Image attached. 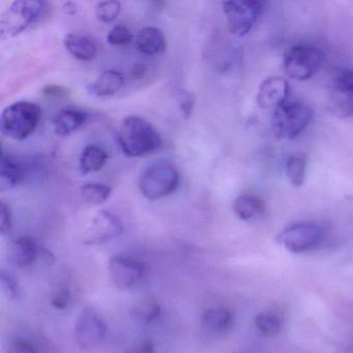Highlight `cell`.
<instances>
[{"label":"cell","instance_id":"1","mask_svg":"<svg viewBox=\"0 0 353 353\" xmlns=\"http://www.w3.org/2000/svg\"><path fill=\"white\" fill-rule=\"evenodd\" d=\"M119 143L125 156L140 158L158 152L163 139L150 121L137 115L123 119L119 132Z\"/></svg>","mask_w":353,"mask_h":353},{"label":"cell","instance_id":"2","mask_svg":"<svg viewBox=\"0 0 353 353\" xmlns=\"http://www.w3.org/2000/svg\"><path fill=\"white\" fill-rule=\"evenodd\" d=\"M42 114V109L36 103L28 101L13 103L1 113V133L16 141L28 139L38 129Z\"/></svg>","mask_w":353,"mask_h":353},{"label":"cell","instance_id":"3","mask_svg":"<svg viewBox=\"0 0 353 353\" xmlns=\"http://www.w3.org/2000/svg\"><path fill=\"white\" fill-rule=\"evenodd\" d=\"M48 3L41 0H17L11 3L0 18V34L12 38L26 32L46 14Z\"/></svg>","mask_w":353,"mask_h":353},{"label":"cell","instance_id":"4","mask_svg":"<svg viewBox=\"0 0 353 353\" xmlns=\"http://www.w3.org/2000/svg\"><path fill=\"white\" fill-rule=\"evenodd\" d=\"M179 185V171L169 163H154L140 175L139 190L148 200L167 197L176 191Z\"/></svg>","mask_w":353,"mask_h":353},{"label":"cell","instance_id":"5","mask_svg":"<svg viewBox=\"0 0 353 353\" xmlns=\"http://www.w3.org/2000/svg\"><path fill=\"white\" fill-rule=\"evenodd\" d=\"M311 108L301 102H287L274 110L272 131L279 139L299 137L312 121Z\"/></svg>","mask_w":353,"mask_h":353},{"label":"cell","instance_id":"6","mask_svg":"<svg viewBox=\"0 0 353 353\" xmlns=\"http://www.w3.org/2000/svg\"><path fill=\"white\" fill-rule=\"evenodd\" d=\"M325 54L312 45H296L289 49L284 57V72L289 79L295 81L309 80L323 67Z\"/></svg>","mask_w":353,"mask_h":353},{"label":"cell","instance_id":"7","mask_svg":"<svg viewBox=\"0 0 353 353\" xmlns=\"http://www.w3.org/2000/svg\"><path fill=\"white\" fill-rule=\"evenodd\" d=\"M263 6V1L258 0H229L223 3L229 30L239 37L249 34L262 13Z\"/></svg>","mask_w":353,"mask_h":353},{"label":"cell","instance_id":"8","mask_svg":"<svg viewBox=\"0 0 353 353\" xmlns=\"http://www.w3.org/2000/svg\"><path fill=\"white\" fill-rule=\"evenodd\" d=\"M324 231L315 223H295L278 235V241L291 253L299 254L316 249L323 241Z\"/></svg>","mask_w":353,"mask_h":353},{"label":"cell","instance_id":"9","mask_svg":"<svg viewBox=\"0 0 353 353\" xmlns=\"http://www.w3.org/2000/svg\"><path fill=\"white\" fill-rule=\"evenodd\" d=\"M145 270L143 262L130 256L117 255L109 262L111 280L121 290H128L138 284L143 278Z\"/></svg>","mask_w":353,"mask_h":353},{"label":"cell","instance_id":"10","mask_svg":"<svg viewBox=\"0 0 353 353\" xmlns=\"http://www.w3.org/2000/svg\"><path fill=\"white\" fill-rule=\"evenodd\" d=\"M106 325L96 311L86 307L78 316L75 324V338L83 349H92L102 343Z\"/></svg>","mask_w":353,"mask_h":353},{"label":"cell","instance_id":"11","mask_svg":"<svg viewBox=\"0 0 353 353\" xmlns=\"http://www.w3.org/2000/svg\"><path fill=\"white\" fill-rule=\"evenodd\" d=\"M123 231V224L115 214L107 210H101L86 229L84 243L88 245H102L119 236Z\"/></svg>","mask_w":353,"mask_h":353},{"label":"cell","instance_id":"12","mask_svg":"<svg viewBox=\"0 0 353 353\" xmlns=\"http://www.w3.org/2000/svg\"><path fill=\"white\" fill-rule=\"evenodd\" d=\"M289 92H290V88L285 78L270 77L260 84L256 102L258 107L263 110H268V109L276 110V108L287 103Z\"/></svg>","mask_w":353,"mask_h":353},{"label":"cell","instance_id":"13","mask_svg":"<svg viewBox=\"0 0 353 353\" xmlns=\"http://www.w3.org/2000/svg\"><path fill=\"white\" fill-rule=\"evenodd\" d=\"M202 327L210 334L222 336L230 332L234 324V316L225 307H212L204 311L201 317Z\"/></svg>","mask_w":353,"mask_h":353},{"label":"cell","instance_id":"14","mask_svg":"<svg viewBox=\"0 0 353 353\" xmlns=\"http://www.w3.org/2000/svg\"><path fill=\"white\" fill-rule=\"evenodd\" d=\"M88 119L85 111L81 109L73 107L63 109L53 119L55 133L61 137L72 135L85 125Z\"/></svg>","mask_w":353,"mask_h":353},{"label":"cell","instance_id":"15","mask_svg":"<svg viewBox=\"0 0 353 353\" xmlns=\"http://www.w3.org/2000/svg\"><path fill=\"white\" fill-rule=\"evenodd\" d=\"M327 109L334 117L339 119H348L353 117L352 88L338 82H334Z\"/></svg>","mask_w":353,"mask_h":353},{"label":"cell","instance_id":"16","mask_svg":"<svg viewBox=\"0 0 353 353\" xmlns=\"http://www.w3.org/2000/svg\"><path fill=\"white\" fill-rule=\"evenodd\" d=\"M24 179L26 172L22 165L15 158L3 152L0 161V191L15 189L23 183Z\"/></svg>","mask_w":353,"mask_h":353},{"label":"cell","instance_id":"17","mask_svg":"<svg viewBox=\"0 0 353 353\" xmlns=\"http://www.w3.org/2000/svg\"><path fill=\"white\" fill-rule=\"evenodd\" d=\"M63 43L68 52L77 61H90L98 57V44L85 34H69Z\"/></svg>","mask_w":353,"mask_h":353},{"label":"cell","instance_id":"18","mask_svg":"<svg viewBox=\"0 0 353 353\" xmlns=\"http://www.w3.org/2000/svg\"><path fill=\"white\" fill-rule=\"evenodd\" d=\"M125 85V78L119 72L106 70L102 72L90 85L88 90L99 98L114 96Z\"/></svg>","mask_w":353,"mask_h":353},{"label":"cell","instance_id":"19","mask_svg":"<svg viewBox=\"0 0 353 353\" xmlns=\"http://www.w3.org/2000/svg\"><path fill=\"white\" fill-rule=\"evenodd\" d=\"M136 45L140 52L148 57L163 54L167 49L166 37L160 28L150 26L138 32Z\"/></svg>","mask_w":353,"mask_h":353},{"label":"cell","instance_id":"20","mask_svg":"<svg viewBox=\"0 0 353 353\" xmlns=\"http://www.w3.org/2000/svg\"><path fill=\"white\" fill-rule=\"evenodd\" d=\"M41 248L30 236H20L12 245V258L19 266H30L36 262Z\"/></svg>","mask_w":353,"mask_h":353},{"label":"cell","instance_id":"21","mask_svg":"<svg viewBox=\"0 0 353 353\" xmlns=\"http://www.w3.org/2000/svg\"><path fill=\"white\" fill-rule=\"evenodd\" d=\"M265 210V204L261 198L255 195L239 196L233 202V212L241 220L250 221L261 216Z\"/></svg>","mask_w":353,"mask_h":353},{"label":"cell","instance_id":"22","mask_svg":"<svg viewBox=\"0 0 353 353\" xmlns=\"http://www.w3.org/2000/svg\"><path fill=\"white\" fill-rule=\"evenodd\" d=\"M108 158V154L104 148L94 144L85 146L80 156V172L82 174H88L100 171L106 164Z\"/></svg>","mask_w":353,"mask_h":353},{"label":"cell","instance_id":"23","mask_svg":"<svg viewBox=\"0 0 353 353\" xmlns=\"http://www.w3.org/2000/svg\"><path fill=\"white\" fill-rule=\"evenodd\" d=\"M286 175L294 187H301L305 183L307 173V158L303 154H294L288 157L285 164Z\"/></svg>","mask_w":353,"mask_h":353},{"label":"cell","instance_id":"24","mask_svg":"<svg viewBox=\"0 0 353 353\" xmlns=\"http://www.w3.org/2000/svg\"><path fill=\"white\" fill-rule=\"evenodd\" d=\"M112 189L104 183H86L80 189L82 199L90 205H101L110 198Z\"/></svg>","mask_w":353,"mask_h":353},{"label":"cell","instance_id":"25","mask_svg":"<svg viewBox=\"0 0 353 353\" xmlns=\"http://www.w3.org/2000/svg\"><path fill=\"white\" fill-rule=\"evenodd\" d=\"M161 315V307L152 299L140 301L133 309V316L142 324H150L156 321Z\"/></svg>","mask_w":353,"mask_h":353},{"label":"cell","instance_id":"26","mask_svg":"<svg viewBox=\"0 0 353 353\" xmlns=\"http://www.w3.org/2000/svg\"><path fill=\"white\" fill-rule=\"evenodd\" d=\"M255 325L264 336H274L280 332L282 320L272 312H262L256 316Z\"/></svg>","mask_w":353,"mask_h":353},{"label":"cell","instance_id":"27","mask_svg":"<svg viewBox=\"0 0 353 353\" xmlns=\"http://www.w3.org/2000/svg\"><path fill=\"white\" fill-rule=\"evenodd\" d=\"M121 11V5L114 0L101 1L96 7V16L103 23H112L119 17Z\"/></svg>","mask_w":353,"mask_h":353},{"label":"cell","instance_id":"28","mask_svg":"<svg viewBox=\"0 0 353 353\" xmlns=\"http://www.w3.org/2000/svg\"><path fill=\"white\" fill-rule=\"evenodd\" d=\"M131 30L123 24H117L111 28L107 36V42L112 46H125L133 41Z\"/></svg>","mask_w":353,"mask_h":353},{"label":"cell","instance_id":"29","mask_svg":"<svg viewBox=\"0 0 353 353\" xmlns=\"http://www.w3.org/2000/svg\"><path fill=\"white\" fill-rule=\"evenodd\" d=\"M72 294L71 291L68 287L59 286L53 291L50 296L51 305L57 310L68 309L71 303Z\"/></svg>","mask_w":353,"mask_h":353},{"label":"cell","instance_id":"30","mask_svg":"<svg viewBox=\"0 0 353 353\" xmlns=\"http://www.w3.org/2000/svg\"><path fill=\"white\" fill-rule=\"evenodd\" d=\"M13 227V216H12L11 208L1 201L0 203V233L3 235L8 234Z\"/></svg>","mask_w":353,"mask_h":353},{"label":"cell","instance_id":"31","mask_svg":"<svg viewBox=\"0 0 353 353\" xmlns=\"http://www.w3.org/2000/svg\"><path fill=\"white\" fill-rule=\"evenodd\" d=\"M1 285H3V291L10 299H16L19 295V286L13 276H10L9 274L1 272Z\"/></svg>","mask_w":353,"mask_h":353},{"label":"cell","instance_id":"32","mask_svg":"<svg viewBox=\"0 0 353 353\" xmlns=\"http://www.w3.org/2000/svg\"><path fill=\"white\" fill-rule=\"evenodd\" d=\"M8 353H38V350L30 343L17 341L10 346Z\"/></svg>","mask_w":353,"mask_h":353},{"label":"cell","instance_id":"33","mask_svg":"<svg viewBox=\"0 0 353 353\" xmlns=\"http://www.w3.org/2000/svg\"><path fill=\"white\" fill-rule=\"evenodd\" d=\"M127 353H156V347L150 340H143L133 345Z\"/></svg>","mask_w":353,"mask_h":353},{"label":"cell","instance_id":"34","mask_svg":"<svg viewBox=\"0 0 353 353\" xmlns=\"http://www.w3.org/2000/svg\"><path fill=\"white\" fill-rule=\"evenodd\" d=\"M334 82L343 84V85L348 86V88H352L353 90V72L351 71H343L342 73L339 74L336 78H334Z\"/></svg>","mask_w":353,"mask_h":353},{"label":"cell","instance_id":"35","mask_svg":"<svg viewBox=\"0 0 353 353\" xmlns=\"http://www.w3.org/2000/svg\"><path fill=\"white\" fill-rule=\"evenodd\" d=\"M145 73V65H144L143 63H136V65H134L133 67H132L130 75H131V77L134 78V79H141Z\"/></svg>","mask_w":353,"mask_h":353},{"label":"cell","instance_id":"36","mask_svg":"<svg viewBox=\"0 0 353 353\" xmlns=\"http://www.w3.org/2000/svg\"><path fill=\"white\" fill-rule=\"evenodd\" d=\"M192 107H193V100L191 99V94H187L183 97V104H181V109L185 117H189Z\"/></svg>","mask_w":353,"mask_h":353}]
</instances>
